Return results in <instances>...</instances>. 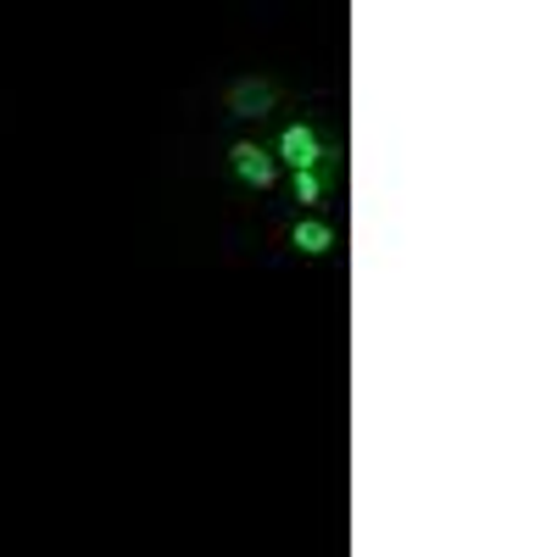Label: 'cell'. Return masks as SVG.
I'll return each mask as SVG.
<instances>
[{"label":"cell","mask_w":557,"mask_h":557,"mask_svg":"<svg viewBox=\"0 0 557 557\" xmlns=\"http://www.w3.org/2000/svg\"><path fill=\"white\" fill-rule=\"evenodd\" d=\"M278 107V84L273 78H235V84H228V112H235V117H268Z\"/></svg>","instance_id":"3"},{"label":"cell","mask_w":557,"mask_h":557,"mask_svg":"<svg viewBox=\"0 0 557 557\" xmlns=\"http://www.w3.org/2000/svg\"><path fill=\"white\" fill-rule=\"evenodd\" d=\"M228 168H235V178L246 184V190H273V178H278V162H273V151L268 146H257V139H235L228 146Z\"/></svg>","instance_id":"2"},{"label":"cell","mask_w":557,"mask_h":557,"mask_svg":"<svg viewBox=\"0 0 557 557\" xmlns=\"http://www.w3.org/2000/svg\"><path fill=\"white\" fill-rule=\"evenodd\" d=\"M273 162H278V168H290V173H335V151L318 139L312 123H285V128H278Z\"/></svg>","instance_id":"1"},{"label":"cell","mask_w":557,"mask_h":557,"mask_svg":"<svg viewBox=\"0 0 557 557\" xmlns=\"http://www.w3.org/2000/svg\"><path fill=\"white\" fill-rule=\"evenodd\" d=\"M330 178L335 173H290V190H296L301 207H318L323 196H330Z\"/></svg>","instance_id":"5"},{"label":"cell","mask_w":557,"mask_h":557,"mask_svg":"<svg viewBox=\"0 0 557 557\" xmlns=\"http://www.w3.org/2000/svg\"><path fill=\"white\" fill-rule=\"evenodd\" d=\"M335 240H341L335 223H323V218H296V228H290V251H296V257H312V262L330 257Z\"/></svg>","instance_id":"4"}]
</instances>
